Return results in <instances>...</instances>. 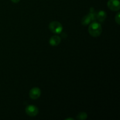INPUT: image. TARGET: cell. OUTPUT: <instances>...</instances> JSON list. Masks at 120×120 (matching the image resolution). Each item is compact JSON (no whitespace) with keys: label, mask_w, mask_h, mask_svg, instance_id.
I'll return each mask as SVG.
<instances>
[{"label":"cell","mask_w":120,"mask_h":120,"mask_svg":"<svg viewBox=\"0 0 120 120\" xmlns=\"http://www.w3.org/2000/svg\"><path fill=\"white\" fill-rule=\"evenodd\" d=\"M89 16L91 18V21H95L96 19H97V14L96 13V12L94 11L93 9L92 8V11H90V13L89 14Z\"/></svg>","instance_id":"30bf717a"},{"label":"cell","mask_w":120,"mask_h":120,"mask_svg":"<svg viewBox=\"0 0 120 120\" xmlns=\"http://www.w3.org/2000/svg\"><path fill=\"white\" fill-rule=\"evenodd\" d=\"M91 21V18L89 16V14H87V15H85L84 17H83V18L82 19V21H81V22H82V24L83 25L86 26L90 23Z\"/></svg>","instance_id":"ba28073f"},{"label":"cell","mask_w":120,"mask_h":120,"mask_svg":"<svg viewBox=\"0 0 120 120\" xmlns=\"http://www.w3.org/2000/svg\"><path fill=\"white\" fill-rule=\"evenodd\" d=\"M25 112L26 114L30 117H35L38 114L39 110L35 105H29L26 107Z\"/></svg>","instance_id":"3957f363"},{"label":"cell","mask_w":120,"mask_h":120,"mask_svg":"<svg viewBox=\"0 0 120 120\" xmlns=\"http://www.w3.org/2000/svg\"><path fill=\"white\" fill-rule=\"evenodd\" d=\"M49 29L54 34H60L63 30V26L58 21H52L49 23Z\"/></svg>","instance_id":"7a4b0ae2"},{"label":"cell","mask_w":120,"mask_h":120,"mask_svg":"<svg viewBox=\"0 0 120 120\" xmlns=\"http://www.w3.org/2000/svg\"><path fill=\"white\" fill-rule=\"evenodd\" d=\"M29 97L33 100L38 99L41 95V90L38 87H34L29 91Z\"/></svg>","instance_id":"5b68a950"},{"label":"cell","mask_w":120,"mask_h":120,"mask_svg":"<svg viewBox=\"0 0 120 120\" xmlns=\"http://www.w3.org/2000/svg\"><path fill=\"white\" fill-rule=\"evenodd\" d=\"M11 1H12V2H14V3H18V2H19L20 1V0H11Z\"/></svg>","instance_id":"7c38bea8"},{"label":"cell","mask_w":120,"mask_h":120,"mask_svg":"<svg viewBox=\"0 0 120 120\" xmlns=\"http://www.w3.org/2000/svg\"><path fill=\"white\" fill-rule=\"evenodd\" d=\"M87 118V114L84 112H81L79 113L77 116V117H76L77 120H84Z\"/></svg>","instance_id":"9c48e42d"},{"label":"cell","mask_w":120,"mask_h":120,"mask_svg":"<svg viewBox=\"0 0 120 120\" xmlns=\"http://www.w3.org/2000/svg\"><path fill=\"white\" fill-rule=\"evenodd\" d=\"M90 35L93 37H98L102 33L101 25L97 22H93L88 28Z\"/></svg>","instance_id":"6da1fadb"},{"label":"cell","mask_w":120,"mask_h":120,"mask_svg":"<svg viewBox=\"0 0 120 120\" xmlns=\"http://www.w3.org/2000/svg\"><path fill=\"white\" fill-rule=\"evenodd\" d=\"M61 42V38L59 36L54 35L52 36L49 39V43L52 46H56L58 45Z\"/></svg>","instance_id":"8992f818"},{"label":"cell","mask_w":120,"mask_h":120,"mask_svg":"<svg viewBox=\"0 0 120 120\" xmlns=\"http://www.w3.org/2000/svg\"><path fill=\"white\" fill-rule=\"evenodd\" d=\"M107 6L112 11H118L120 9V3L118 0H109L107 2Z\"/></svg>","instance_id":"277c9868"},{"label":"cell","mask_w":120,"mask_h":120,"mask_svg":"<svg viewBox=\"0 0 120 120\" xmlns=\"http://www.w3.org/2000/svg\"><path fill=\"white\" fill-rule=\"evenodd\" d=\"M107 18V14L104 11H100L97 14V19L99 22H103Z\"/></svg>","instance_id":"52a82bcc"},{"label":"cell","mask_w":120,"mask_h":120,"mask_svg":"<svg viewBox=\"0 0 120 120\" xmlns=\"http://www.w3.org/2000/svg\"><path fill=\"white\" fill-rule=\"evenodd\" d=\"M115 21H116V23L117 24L120 25V13L118 12L115 16Z\"/></svg>","instance_id":"8fae6325"},{"label":"cell","mask_w":120,"mask_h":120,"mask_svg":"<svg viewBox=\"0 0 120 120\" xmlns=\"http://www.w3.org/2000/svg\"><path fill=\"white\" fill-rule=\"evenodd\" d=\"M74 120L73 118H66V120Z\"/></svg>","instance_id":"4fadbf2b"}]
</instances>
